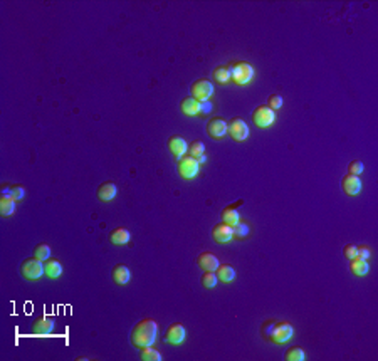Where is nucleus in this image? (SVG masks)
<instances>
[{
  "label": "nucleus",
  "instance_id": "35",
  "mask_svg": "<svg viewBox=\"0 0 378 361\" xmlns=\"http://www.w3.org/2000/svg\"><path fill=\"white\" fill-rule=\"evenodd\" d=\"M356 256H358V247H355V245H346L345 247V257L348 259V261L355 259Z\"/></svg>",
  "mask_w": 378,
  "mask_h": 361
},
{
  "label": "nucleus",
  "instance_id": "22",
  "mask_svg": "<svg viewBox=\"0 0 378 361\" xmlns=\"http://www.w3.org/2000/svg\"><path fill=\"white\" fill-rule=\"evenodd\" d=\"M44 270H46V276H49L50 279H57L62 274V265L59 261H47L44 264Z\"/></svg>",
  "mask_w": 378,
  "mask_h": 361
},
{
  "label": "nucleus",
  "instance_id": "5",
  "mask_svg": "<svg viewBox=\"0 0 378 361\" xmlns=\"http://www.w3.org/2000/svg\"><path fill=\"white\" fill-rule=\"evenodd\" d=\"M293 335H294V329L289 323H277L271 329L269 339L273 341L274 344H284L293 338Z\"/></svg>",
  "mask_w": 378,
  "mask_h": 361
},
{
  "label": "nucleus",
  "instance_id": "12",
  "mask_svg": "<svg viewBox=\"0 0 378 361\" xmlns=\"http://www.w3.org/2000/svg\"><path fill=\"white\" fill-rule=\"evenodd\" d=\"M185 336H187V333H185L183 324L175 323L168 328L167 335H165V339H167L170 344H176V346H178V344H182L185 341Z\"/></svg>",
  "mask_w": 378,
  "mask_h": 361
},
{
  "label": "nucleus",
  "instance_id": "4",
  "mask_svg": "<svg viewBox=\"0 0 378 361\" xmlns=\"http://www.w3.org/2000/svg\"><path fill=\"white\" fill-rule=\"evenodd\" d=\"M22 274H24V277L29 281L41 279L42 274H46L44 264H42V261L37 257L27 259V261H24V264H22Z\"/></svg>",
  "mask_w": 378,
  "mask_h": 361
},
{
  "label": "nucleus",
  "instance_id": "26",
  "mask_svg": "<svg viewBox=\"0 0 378 361\" xmlns=\"http://www.w3.org/2000/svg\"><path fill=\"white\" fill-rule=\"evenodd\" d=\"M214 79L219 82V84H227V82L230 81V71L229 68H224V66H220V68H217L214 71Z\"/></svg>",
  "mask_w": 378,
  "mask_h": 361
},
{
  "label": "nucleus",
  "instance_id": "21",
  "mask_svg": "<svg viewBox=\"0 0 378 361\" xmlns=\"http://www.w3.org/2000/svg\"><path fill=\"white\" fill-rule=\"evenodd\" d=\"M129 237H131L129 230L123 229V227H120V229L113 230V232L109 234V241H111L113 244H116V245H123V244H126V242L129 241Z\"/></svg>",
  "mask_w": 378,
  "mask_h": 361
},
{
  "label": "nucleus",
  "instance_id": "23",
  "mask_svg": "<svg viewBox=\"0 0 378 361\" xmlns=\"http://www.w3.org/2000/svg\"><path fill=\"white\" fill-rule=\"evenodd\" d=\"M222 222H224V223H227V225H230V227L237 225V223L241 222V217H239V212H237V210H234V209H232V207H227V209L222 212Z\"/></svg>",
  "mask_w": 378,
  "mask_h": 361
},
{
  "label": "nucleus",
  "instance_id": "25",
  "mask_svg": "<svg viewBox=\"0 0 378 361\" xmlns=\"http://www.w3.org/2000/svg\"><path fill=\"white\" fill-rule=\"evenodd\" d=\"M217 277L222 282H230L235 279V270L227 264H222L217 267Z\"/></svg>",
  "mask_w": 378,
  "mask_h": 361
},
{
  "label": "nucleus",
  "instance_id": "7",
  "mask_svg": "<svg viewBox=\"0 0 378 361\" xmlns=\"http://www.w3.org/2000/svg\"><path fill=\"white\" fill-rule=\"evenodd\" d=\"M199 170H200V163L197 162L195 158H192V156H183V158H180L178 173L182 178H185V180L195 178V176L199 175Z\"/></svg>",
  "mask_w": 378,
  "mask_h": 361
},
{
  "label": "nucleus",
  "instance_id": "20",
  "mask_svg": "<svg viewBox=\"0 0 378 361\" xmlns=\"http://www.w3.org/2000/svg\"><path fill=\"white\" fill-rule=\"evenodd\" d=\"M15 212V198L10 197V195H2L0 198V214L3 217H9Z\"/></svg>",
  "mask_w": 378,
  "mask_h": 361
},
{
  "label": "nucleus",
  "instance_id": "13",
  "mask_svg": "<svg viewBox=\"0 0 378 361\" xmlns=\"http://www.w3.org/2000/svg\"><path fill=\"white\" fill-rule=\"evenodd\" d=\"M54 326H56L54 319H50V317H47V316H42V317H39V319H35L32 329L35 335L44 336V335H50V333L54 331Z\"/></svg>",
  "mask_w": 378,
  "mask_h": 361
},
{
  "label": "nucleus",
  "instance_id": "15",
  "mask_svg": "<svg viewBox=\"0 0 378 361\" xmlns=\"http://www.w3.org/2000/svg\"><path fill=\"white\" fill-rule=\"evenodd\" d=\"M168 148L176 158H183V155L188 150V144L182 136H172L170 141H168Z\"/></svg>",
  "mask_w": 378,
  "mask_h": 361
},
{
  "label": "nucleus",
  "instance_id": "1",
  "mask_svg": "<svg viewBox=\"0 0 378 361\" xmlns=\"http://www.w3.org/2000/svg\"><path fill=\"white\" fill-rule=\"evenodd\" d=\"M156 333H158V326L153 319H141L140 323L133 328L131 333V343L136 348H145V346H153V343L156 341Z\"/></svg>",
  "mask_w": 378,
  "mask_h": 361
},
{
  "label": "nucleus",
  "instance_id": "19",
  "mask_svg": "<svg viewBox=\"0 0 378 361\" xmlns=\"http://www.w3.org/2000/svg\"><path fill=\"white\" fill-rule=\"evenodd\" d=\"M113 279H115L116 284H126L129 279H131V272H129V269L126 267V265L120 264L116 265L115 269H113Z\"/></svg>",
  "mask_w": 378,
  "mask_h": 361
},
{
  "label": "nucleus",
  "instance_id": "30",
  "mask_svg": "<svg viewBox=\"0 0 378 361\" xmlns=\"http://www.w3.org/2000/svg\"><path fill=\"white\" fill-rule=\"evenodd\" d=\"M34 257H37V259H41L42 262H46L47 259L50 257V247L47 244H39L34 249Z\"/></svg>",
  "mask_w": 378,
  "mask_h": 361
},
{
  "label": "nucleus",
  "instance_id": "36",
  "mask_svg": "<svg viewBox=\"0 0 378 361\" xmlns=\"http://www.w3.org/2000/svg\"><path fill=\"white\" fill-rule=\"evenodd\" d=\"M358 256L363 257V259H368L370 257V250L367 247H358Z\"/></svg>",
  "mask_w": 378,
  "mask_h": 361
},
{
  "label": "nucleus",
  "instance_id": "3",
  "mask_svg": "<svg viewBox=\"0 0 378 361\" xmlns=\"http://www.w3.org/2000/svg\"><path fill=\"white\" fill-rule=\"evenodd\" d=\"M190 93H192V97L199 101V103H207L212 94H214V84L207 79H199L192 84Z\"/></svg>",
  "mask_w": 378,
  "mask_h": 361
},
{
  "label": "nucleus",
  "instance_id": "27",
  "mask_svg": "<svg viewBox=\"0 0 378 361\" xmlns=\"http://www.w3.org/2000/svg\"><path fill=\"white\" fill-rule=\"evenodd\" d=\"M304 358H306L304 351H302L301 348H298V346L289 348V350L286 351V355H284V360H287V361H304Z\"/></svg>",
  "mask_w": 378,
  "mask_h": 361
},
{
  "label": "nucleus",
  "instance_id": "31",
  "mask_svg": "<svg viewBox=\"0 0 378 361\" xmlns=\"http://www.w3.org/2000/svg\"><path fill=\"white\" fill-rule=\"evenodd\" d=\"M282 103H284V99H282L279 94H271V96L267 97V108H271L273 111L282 108Z\"/></svg>",
  "mask_w": 378,
  "mask_h": 361
},
{
  "label": "nucleus",
  "instance_id": "32",
  "mask_svg": "<svg viewBox=\"0 0 378 361\" xmlns=\"http://www.w3.org/2000/svg\"><path fill=\"white\" fill-rule=\"evenodd\" d=\"M232 230H234V237H237V239H244L247 234H249V227L241 222H239L237 225L232 227Z\"/></svg>",
  "mask_w": 378,
  "mask_h": 361
},
{
  "label": "nucleus",
  "instance_id": "9",
  "mask_svg": "<svg viewBox=\"0 0 378 361\" xmlns=\"http://www.w3.org/2000/svg\"><path fill=\"white\" fill-rule=\"evenodd\" d=\"M227 128H229V124H227L222 118H212L207 124V133L212 136V138L219 140L227 135Z\"/></svg>",
  "mask_w": 378,
  "mask_h": 361
},
{
  "label": "nucleus",
  "instance_id": "29",
  "mask_svg": "<svg viewBox=\"0 0 378 361\" xmlns=\"http://www.w3.org/2000/svg\"><path fill=\"white\" fill-rule=\"evenodd\" d=\"M217 279H219L217 274L205 270V272H203V276H202V279H200V282H202L203 288L212 289V288H215V286H217Z\"/></svg>",
  "mask_w": 378,
  "mask_h": 361
},
{
  "label": "nucleus",
  "instance_id": "28",
  "mask_svg": "<svg viewBox=\"0 0 378 361\" xmlns=\"http://www.w3.org/2000/svg\"><path fill=\"white\" fill-rule=\"evenodd\" d=\"M141 360L143 361H161V355L151 346L141 348Z\"/></svg>",
  "mask_w": 378,
  "mask_h": 361
},
{
  "label": "nucleus",
  "instance_id": "8",
  "mask_svg": "<svg viewBox=\"0 0 378 361\" xmlns=\"http://www.w3.org/2000/svg\"><path fill=\"white\" fill-rule=\"evenodd\" d=\"M227 133H229L230 138L234 141H246L247 136H249V126H247L246 121L241 120V118H235V120L230 121Z\"/></svg>",
  "mask_w": 378,
  "mask_h": 361
},
{
  "label": "nucleus",
  "instance_id": "18",
  "mask_svg": "<svg viewBox=\"0 0 378 361\" xmlns=\"http://www.w3.org/2000/svg\"><path fill=\"white\" fill-rule=\"evenodd\" d=\"M182 111H183V115H187V116H197L199 115L200 111H202V103H199L197 99H194V97H185V99L182 101Z\"/></svg>",
  "mask_w": 378,
  "mask_h": 361
},
{
  "label": "nucleus",
  "instance_id": "10",
  "mask_svg": "<svg viewBox=\"0 0 378 361\" xmlns=\"http://www.w3.org/2000/svg\"><path fill=\"white\" fill-rule=\"evenodd\" d=\"M212 237H214L215 242H219V244H226V242H230L232 239H234V230H232L230 225H227V223H217V225L214 227V230H212Z\"/></svg>",
  "mask_w": 378,
  "mask_h": 361
},
{
  "label": "nucleus",
  "instance_id": "14",
  "mask_svg": "<svg viewBox=\"0 0 378 361\" xmlns=\"http://www.w3.org/2000/svg\"><path fill=\"white\" fill-rule=\"evenodd\" d=\"M350 270H352L355 276L358 277H363L368 274L370 270V265H368V259H363L360 256H356L355 259H352L350 261Z\"/></svg>",
  "mask_w": 378,
  "mask_h": 361
},
{
  "label": "nucleus",
  "instance_id": "24",
  "mask_svg": "<svg viewBox=\"0 0 378 361\" xmlns=\"http://www.w3.org/2000/svg\"><path fill=\"white\" fill-rule=\"evenodd\" d=\"M190 156L195 158L199 163L203 162V160H205V144H203L202 141H194V143L190 144Z\"/></svg>",
  "mask_w": 378,
  "mask_h": 361
},
{
  "label": "nucleus",
  "instance_id": "17",
  "mask_svg": "<svg viewBox=\"0 0 378 361\" xmlns=\"http://www.w3.org/2000/svg\"><path fill=\"white\" fill-rule=\"evenodd\" d=\"M118 193V188L113 182H104L103 185H100V188H98L96 195L100 200H103V202H109V200H113L116 197Z\"/></svg>",
  "mask_w": 378,
  "mask_h": 361
},
{
  "label": "nucleus",
  "instance_id": "11",
  "mask_svg": "<svg viewBox=\"0 0 378 361\" xmlns=\"http://www.w3.org/2000/svg\"><path fill=\"white\" fill-rule=\"evenodd\" d=\"M341 187H343V192L350 197H355V195L360 193L361 190V180L360 176L348 173L346 176H343V182H341Z\"/></svg>",
  "mask_w": 378,
  "mask_h": 361
},
{
  "label": "nucleus",
  "instance_id": "16",
  "mask_svg": "<svg viewBox=\"0 0 378 361\" xmlns=\"http://www.w3.org/2000/svg\"><path fill=\"white\" fill-rule=\"evenodd\" d=\"M199 265L202 267L203 270H208V272H214V270H217V267H219V259L214 256V254H210V252H203V254H200L199 256Z\"/></svg>",
  "mask_w": 378,
  "mask_h": 361
},
{
  "label": "nucleus",
  "instance_id": "34",
  "mask_svg": "<svg viewBox=\"0 0 378 361\" xmlns=\"http://www.w3.org/2000/svg\"><path fill=\"white\" fill-rule=\"evenodd\" d=\"M10 197H14L15 200H22L24 198V195H25V190H24V188L22 187H12L10 188Z\"/></svg>",
  "mask_w": 378,
  "mask_h": 361
},
{
  "label": "nucleus",
  "instance_id": "33",
  "mask_svg": "<svg viewBox=\"0 0 378 361\" xmlns=\"http://www.w3.org/2000/svg\"><path fill=\"white\" fill-rule=\"evenodd\" d=\"M350 173H352V175H360L361 173V171H363L365 170V165L363 163H361L360 162V160H355V162H352V163H350Z\"/></svg>",
  "mask_w": 378,
  "mask_h": 361
},
{
  "label": "nucleus",
  "instance_id": "6",
  "mask_svg": "<svg viewBox=\"0 0 378 361\" xmlns=\"http://www.w3.org/2000/svg\"><path fill=\"white\" fill-rule=\"evenodd\" d=\"M276 120V113L267 106H259L254 113H252V121L257 128H269Z\"/></svg>",
  "mask_w": 378,
  "mask_h": 361
},
{
  "label": "nucleus",
  "instance_id": "2",
  "mask_svg": "<svg viewBox=\"0 0 378 361\" xmlns=\"http://www.w3.org/2000/svg\"><path fill=\"white\" fill-rule=\"evenodd\" d=\"M229 71H230V79L239 86L247 84V82H251L252 77H254V69H252V66L247 64V62H237V64L230 66Z\"/></svg>",
  "mask_w": 378,
  "mask_h": 361
}]
</instances>
